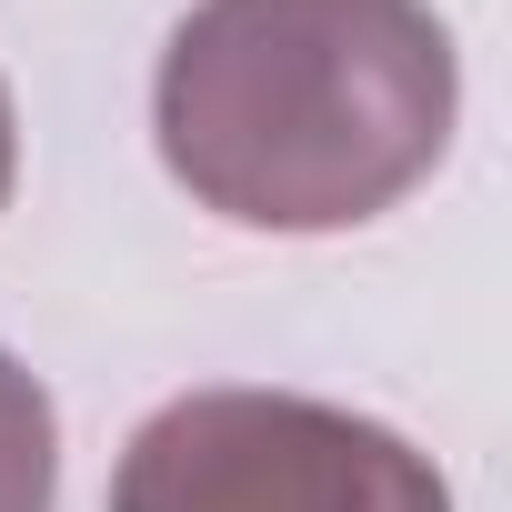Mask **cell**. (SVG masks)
<instances>
[{"label":"cell","instance_id":"obj_1","mask_svg":"<svg viewBox=\"0 0 512 512\" xmlns=\"http://www.w3.org/2000/svg\"><path fill=\"white\" fill-rule=\"evenodd\" d=\"M462 121L432 0H191L151 131L171 181L241 231H352L422 191Z\"/></svg>","mask_w":512,"mask_h":512},{"label":"cell","instance_id":"obj_2","mask_svg":"<svg viewBox=\"0 0 512 512\" xmlns=\"http://www.w3.org/2000/svg\"><path fill=\"white\" fill-rule=\"evenodd\" d=\"M111 512H452V492L392 422L231 382L181 392L131 432Z\"/></svg>","mask_w":512,"mask_h":512},{"label":"cell","instance_id":"obj_3","mask_svg":"<svg viewBox=\"0 0 512 512\" xmlns=\"http://www.w3.org/2000/svg\"><path fill=\"white\" fill-rule=\"evenodd\" d=\"M61 492V422L51 392L0 352V512H51Z\"/></svg>","mask_w":512,"mask_h":512},{"label":"cell","instance_id":"obj_4","mask_svg":"<svg viewBox=\"0 0 512 512\" xmlns=\"http://www.w3.org/2000/svg\"><path fill=\"white\" fill-rule=\"evenodd\" d=\"M11 181H21V121H11V91H0V201H11Z\"/></svg>","mask_w":512,"mask_h":512}]
</instances>
